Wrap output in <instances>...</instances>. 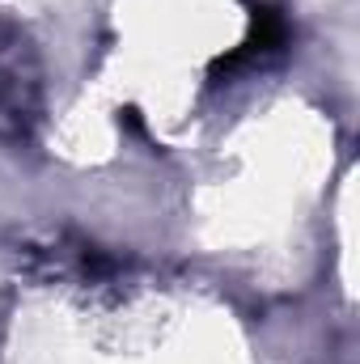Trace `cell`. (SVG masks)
Wrapping results in <instances>:
<instances>
[{"mask_svg":"<svg viewBox=\"0 0 360 364\" xmlns=\"http://www.w3.org/2000/svg\"><path fill=\"white\" fill-rule=\"evenodd\" d=\"M284 38H288V26H284V17L263 4V9H255V17H250V38L242 43V51H233V55H225V60H216V73H229V68H238L246 55H263V51H280L284 47Z\"/></svg>","mask_w":360,"mask_h":364,"instance_id":"obj_1","label":"cell"}]
</instances>
